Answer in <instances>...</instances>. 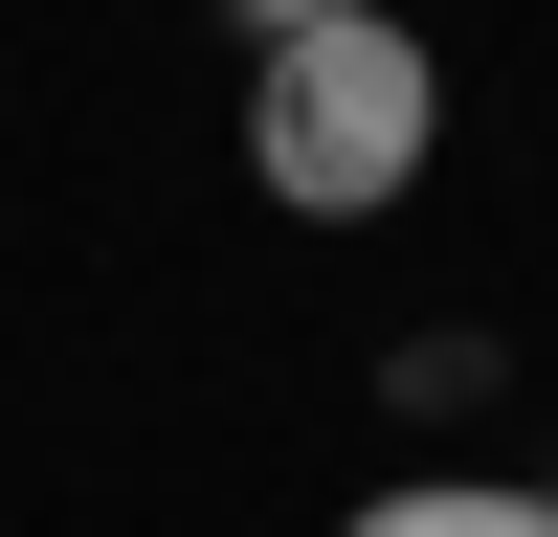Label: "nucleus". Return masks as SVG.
Here are the masks:
<instances>
[{
	"label": "nucleus",
	"mask_w": 558,
	"mask_h": 537,
	"mask_svg": "<svg viewBox=\"0 0 558 537\" xmlns=\"http://www.w3.org/2000/svg\"><path fill=\"white\" fill-rule=\"evenodd\" d=\"M313 23H336V0H223V45H246V68H268V45H313Z\"/></svg>",
	"instance_id": "nucleus-3"
},
{
	"label": "nucleus",
	"mask_w": 558,
	"mask_h": 537,
	"mask_svg": "<svg viewBox=\"0 0 558 537\" xmlns=\"http://www.w3.org/2000/svg\"><path fill=\"white\" fill-rule=\"evenodd\" d=\"M425 157H447V68H425V23H380V0H336L313 45L246 68V179H268L291 224L425 202Z\"/></svg>",
	"instance_id": "nucleus-1"
},
{
	"label": "nucleus",
	"mask_w": 558,
	"mask_h": 537,
	"mask_svg": "<svg viewBox=\"0 0 558 537\" xmlns=\"http://www.w3.org/2000/svg\"><path fill=\"white\" fill-rule=\"evenodd\" d=\"M336 537H558V492H514V470H402V492H357Z\"/></svg>",
	"instance_id": "nucleus-2"
}]
</instances>
